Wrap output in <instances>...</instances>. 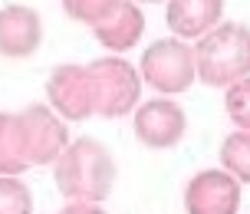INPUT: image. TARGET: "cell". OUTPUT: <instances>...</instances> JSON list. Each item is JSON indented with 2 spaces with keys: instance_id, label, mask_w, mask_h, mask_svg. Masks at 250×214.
Returning <instances> with one entry per match:
<instances>
[{
  "instance_id": "cell-9",
  "label": "cell",
  "mask_w": 250,
  "mask_h": 214,
  "mask_svg": "<svg viewBox=\"0 0 250 214\" xmlns=\"http://www.w3.org/2000/svg\"><path fill=\"white\" fill-rule=\"evenodd\" d=\"M43 43V20L26 3H7L0 7V56L7 60H26Z\"/></svg>"
},
{
  "instance_id": "cell-1",
  "label": "cell",
  "mask_w": 250,
  "mask_h": 214,
  "mask_svg": "<svg viewBox=\"0 0 250 214\" xmlns=\"http://www.w3.org/2000/svg\"><path fill=\"white\" fill-rule=\"evenodd\" d=\"M115 158L99 139H73L53 165V181L66 201H92L102 204L115 188Z\"/></svg>"
},
{
  "instance_id": "cell-10",
  "label": "cell",
  "mask_w": 250,
  "mask_h": 214,
  "mask_svg": "<svg viewBox=\"0 0 250 214\" xmlns=\"http://www.w3.org/2000/svg\"><path fill=\"white\" fill-rule=\"evenodd\" d=\"M224 0H168L165 20L178 40H201L224 20Z\"/></svg>"
},
{
  "instance_id": "cell-2",
  "label": "cell",
  "mask_w": 250,
  "mask_h": 214,
  "mask_svg": "<svg viewBox=\"0 0 250 214\" xmlns=\"http://www.w3.org/2000/svg\"><path fill=\"white\" fill-rule=\"evenodd\" d=\"M198 79L214 89H230L240 79H250V26L224 20L208 37L194 43Z\"/></svg>"
},
{
  "instance_id": "cell-17",
  "label": "cell",
  "mask_w": 250,
  "mask_h": 214,
  "mask_svg": "<svg viewBox=\"0 0 250 214\" xmlns=\"http://www.w3.org/2000/svg\"><path fill=\"white\" fill-rule=\"evenodd\" d=\"M60 214H105V211H102V204H92V201H69Z\"/></svg>"
},
{
  "instance_id": "cell-7",
  "label": "cell",
  "mask_w": 250,
  "mask_h": 214,
  "mask_svg": "<svg viewBox=\"0 0 250 214\" xmlns=\"http://www.w3.org/2000/svg\"><path fill=\"white\" fill-rule=\"evenodd\" d=\"M132 128L145 149H175L188 132V115L171 96H158L132 112Z\"/></svg>"
},
{
  "instance_id": "cell-5",
  "label": "cell",
  "mask_w": 250,
  "mask_h": 214,
  "mask_svg": "<svg viewBox=\"0 0 250 214\" xmlns=\"http://www.w3.org/2000/svg\"><path fill=\"white\" fill-rule=\"evenodd\" d=\"M46 99H50V109L66 122H83L96 115L92 79H89V69L79 63H62L53 69L46 79Z\"/></svg>"
},
{
  "instance_id": "cell-6",
  "label": "cell",
  "mask_w": 250,
  "mask_h": 214,
  "mask_svg": "<svg viewBox=\"0 0 250 214\" xmlns=\"http://www.w3.org/2000/svg\"><path fill=\"white\" fill-rule=\"evenodd\" d=\"M20 132L30 165H56V158L69 149L66 119H60L50 106H26L20 112Z\"/></svg>"
},
{
  "instance_id": "cell-16",
  "label": "cell",
  "mask_w": 250,
  "mask_h": 214,
  "mask_svg": "<svg viewBox=\"0 0 250 214\" xmlns=\"http://www.w3.org/2000/svg\"><path fill=\"white\" fill-rule=\"evenodd\" d=\"M224 109L227 119L234 122L237 128L250 132V79H240L224 92Z\"/></svg>"
},
{
  "instance_id": "cell-3",
  "label": "cell",
  "mask_w": 250,
  "mask_h": 214,
  "mask_svg": "<svg viewBox=\"0 0 250 214\" xmlns=\"http://www.w3.org/2000/svg\"><path fill=\"white\" fill-rule=\"evenodd\" d=\"M96 96V115L102 119H122L142 106V73L122 56H99L86 63Z\"/></svg>"
},
{
  "instance_id": "cell-15",
  "label": "cell",
  "mask_w": 250,
  "mask_h": 214,
  "mask_svg": "<svg viewBox=\"0 0 250 214\" xmlns=\"http://www.w3.org/2000/svg\"><path fill=\"white\" fill-rule=\"evenodd\" d=\"M0 214H33V194L20 178L0 175Z\"/></svg>"
},
{
  "instance_id": "cell-14",
  "label": "cell",
  "mask_w": 250,
  "mask_h": 214,
  "mask_svg": "<svg viewBox=\"0 0 250 214\" xmlns=\"http://www.w3.org/2000/svg\"><path fill=\"white\" fill-rule=\"evenodd\" d=\"M119 7H122V0H62L66 17H73L76 23H86V26L105 23Z\"/></svg>"
},
{
  "instance_id": "cell-11",
  "label": "cell",
  "mask_w": 250,
  "mask_h": 214,
  "mask_svg": "<svg viewBox=\"0 0 250 214\" xmlns=\"http://www.w3.org/2000/svg\"><path fill=\"white\" fill-rule=\"evenodd\" d=\"M92 33H96V40L109 53H115V56L119 53H128V50L138 46V40L145 33V13H142V7H138L135 0H122V7L105 23L92 26Z\"/></svg>"
},
{
  "instance_id": "cell-13",
  "label": "cell",
  "mask_w": 250,
  "mask_h": 214,
  "mask_svg": "<svg viewBox=\"0 0 250 214\" xmlns=\"http://www.w3.org/2000/svg\"><path fill=\"white\" fill-rule=\"evenodd\" d=\"M221 168L230 171L240 185H250V132L237 128L221 142Z\"/></svg>"
},
{
  "instance_id": "cell-8",
  "label": "cell",
  "mask_w": 250,
  "mask_h": 214,
  "mask_svg": "<svg viewBox=\"0 0 250 214\" xmlns=\"http://www.w3.org/2000/svg\"><path fill=\"white\" fill-rule=\"evenodd\" d=\"M188 214H237L240 181L224 168H204L185 185Z\"/></svg>"
},
{
  "instance_id": "cell-18",
  "label": "cell",
  "mask_w": 250,
  "mask_h": 214,
  "mask_svg": "<svg viewBox=\"0 0 250 214\" xmlns=\"http://www.w3.org/2000/svg\"><path fill=\"white\" fill-rule=\"evenodd\" d=\"M135 3H162V0H135Z\"/></svg>"
},
{
  "instance_id": "cell-12",
  "label": "cell",
  "mask_w": 250,
  "mask_h": 214,
  "mask_svg": "<svg viewBox=\"0 0 250 214\" xmlns=\"http://www.w3.org/2000/svg\"><path fill=\"white\" fill-rule=\"evenodd\" d=\"M26 168H33V165L23 149L20 112H0V175L20 178Z\"/></svg>"
},
{
  "instance_id": "cell-4",
  "label": "cell",
  "mask_w": 250,
  "mask_h": 214,
  "mask_svg": "<svg viewBox=\"0 0 250 214\" xmlns=\"http://www.w3.org/2000/svg\"><path fill=\"white\" fill-rule=\"evenodd\" d=\"M138 73L158 96H181L194 86L198 79V63H194V46L188 40L165 37L155 40L138 60Z\"/></svg>"
}]
</instances>
